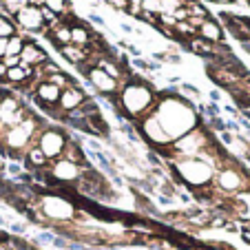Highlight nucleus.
<instances>
[{"mask_svg": "<svg viewBox=\"0 0 250 250\" xmlns=\"http://www.w3.org/2000/svg\"><path fill=\"white\" fill-rule=\"evenodd\" d=\"M36 144L38 148L47 155L49 162H56L62 157V151L66 146V135L60 131V128H40L38 137H36Z\"/></svg>", "mask_w": 250, "mask_h": 250, "instance_id": "f257e3e1", "label": "nucleus"}, {"mask_svg": "<svg viewBox=\"0 0 250 250\" xmlns=\"http://www.w3.org/2000/svg\"><path fill=\"white\" fill-rule=\"evenodd\" d=\"M210 184L215 186V188L224 190V193H239V190L246 188L244 173H239V170L232 168V166H224V168H219L217 173L212 175Z\"/></svg>", "mask_w": 250, "mask_h": 250, "instance_id": "f03ea898", "label": "nucleus"}, {"mask_svg": "<svg viewBox=\"0 0 250 250\" xmlns=\"http://www.w3.org/2000/svg\"><path fill=\"white\" fill-rule=\"evenodd\" d=\"M89 82H91V86L102 95H115L120 91V82L113 80L111 76H106L98 66H93V69L89 71Z\"/></svg>", "mask_w": 250, "mask_h": 250, "instance_id": "7ed1b4c3", "label": "nucleus"}, {"mask_svg": "<svg viewBox=\"0 0 250 250\" xmlns=\"http://www.w3.org/2000/svg\"><path fill=\"white\" fill-rule=\"evenodd\" d=\"M84 100H86L84 91H82L78 84H71L69 89H64L60 93V100H58V109H60L62 113H71V111H76L78 106L84 102Z\"/></svg>", "mask_w": 250, "mask_h": 250, "instance_id": "20e7f679", "label": "nucleus"}, {"mask_svg": "<svg viewBox=\"0 0 250 250\" xmlns=\"http://www.w3.org/2000/svg\"><path fill=\"white\" fill-rule=\"evenodd\" d=\"M16 20H18V24L22 29H27V31H40L44 24L38 7H24V9H20L18 14H16Z\"/></svg>", "mask_w": 250, "mask_h": 250, "instance_id": "39448f33", "label": "nucleus"}, {"mask_svg": "<svg viewBox=\"0 0 250 250\" xmlns=\"http://www.w3.org/2000/svg\"><path fill=\"white\" fill-rule=\"evenodd\" d=\"M47 60H49L47 53H44L42 49L38 47V44H33V42H24V49H22V53H20V64L36 69V66H42Z\"/></svg>", "mask_w": 250, "mask_h": 250, "instance_id": "423d86ee", "label": "nucleus"}, {"mask_svg": "<svg viewBox=\"0 0 250 250\" xmlns=\"http://www.w3.org/2000/svg\"><path fill=\"white\" fill-rule=\"evenodd\" d=\"M222 18L228 22V29L232 31V36L239 40H250V20L241 18V16H230V14H222Z\"/></svg>", "mask_w": 250, "mask_h": 250, "instance_id": "0eeeda50", "label": "nucleus"}, {"mask_svg": "<svg viewBox=\"0 0 250 250\" xmlns=\"http://www.w3.org/2000/svg\"><path fill=\"white\" fill-rule=\"evenodd\" d=\"M24 164H27L29 170H33V173H36V170L49 168V164H51V162H49L47 155H44V153L38 148V144H33V146H29L27 153H24Z\"/></svg>", "mask_w": 250, "mask_h": 250, "instance_id": "6e6552de", "label": "nucleus"}, {"mask_svg": "<svg viewBox=\"0 0 250 250\" xmlns=\"http://www.w3.org/2000/svg\"><path fill=\"white\" fill-rule=\"evenodd\" d=\"M60 93L62 91L58 89L56 84H51V82H40V84L36 86V100H38V102L49 104V106H58Z\"/></svg>", "mask_w": 250, "mask_h": 250, "instance_id": "1a4fd4ad", "label": "nucleus"}, {"mask_svg": "<svg viewBox=\"0 0 250 250\" xmlns=\"http://www.w3.org/2000/svg\"><path fill=\"white\" fill-rule=\"evenodd\" d=\"M31 78H33V69H31V66L18 64V66H14V69H7V76H5V80L9 82V84L24 86L29 80H31Z\"/></svg>", "mask_w": 250, "mask_h": 250, "instance_id": "9d476101", "label": "nucleus"}, {"mask_svg": "<svg viewBox=\"0 0 250 250\" xmlns=\"http://www.w3.org/2000/svg\"><path fill=\"white\" fill-rule=\"evenodd\" d=\"M199 38H204V40H208V42H212V44H217V42H222V38H224V31H222V27H219L215 20H204V24L199 27Z\"/></svg>", "mask_w": 250, "mask_h": 250, "instance_id": "9b49d317", "label": "nucleus"}, {"mask_svg": "<svg viewBox=\"0 0 250 250\" xmlns=\"http://www.w3.org/2000/svg\"><path fill=\"white\" fill-rule=\"evenodd\" d=\"M91 42V31L84 24H71V44L78 49H86Z\"/></svg>", "mask_w": 250, "mask_h": 250, "instance_id": "f8f14e48", "label": "nucleus"}, {"mask_svg": "<svg viewBox=\"0 0 250 250\" xmlns=\"http://www.w3.org/2000/svg\"><path fill=\"white\" fill-rule=\"evenodd\" d=\"M60 53L71 62V64H82V62L89 60V56H86L84 49H78V47H73V44H64V47H60Z\"/></svg>", "mask_w": 250, "mask_h": 250, "instance_id": "ddd939ff", "label": "nucleus"}, {"mask_svg": "<svg viewBox=\"0 0 250 250\" xmlns=\"http://www.w3.org/2000/svg\"><path fill=\"white\" fill-rule=\"evenodd\" d=\"M51 36V42L56 44V47H64V44H71V24H60V27L56 29V31L49 33Z\"/></svg>", "mask_w": 250, "mask_h": 250, "instance_id": "4468645a", "label": "nucleus"}, {"mask_svg": "<svg viewBox=\"0 0 250 250\" xmlns=\"http://www.w3.org/2000/svg\"><path fill=\"white\" fill-rule=\"evenodd\" d=\"M190 49H193L195 53H199V56L204 58H210L212 56V42H208V40L204 38H190Z\"/></svg>", "mask_w": 250, "mask_h": 250, "instance_id": "2eb2a0df", "label": "nucleus"}, {"mask_svg": "<svg viewBox=\"0 0 250 250\" xmlns=\"http://www.w3.org/2000/svg\"><path fill=\"white\" fill-rule=\"evenodd\" d=\"M184 7H186V11H188V18H202V20L210 18V16H208V11L199 5L197 0H186Z\"/></svg>", "mask_w": 250, "mask_h": 250, "instance_id": "dca6fc26", "label": "nucleus"}, {"mask_svg": "<svg viewBox=\"0 0 250 250\" xmlns=\"http://www.w3.org/2000/svg\"><path fill=\"white\" fill-rule=\"evenodd\" d=\"M24 42L27 40L22 38V36H11L9 40H7V53L5 56H20L24 49Z\"/></svg>", "mask_w": 250, "mask_h": 250, "instance_id": "f3484780", "label": "nucleus"}, {"mask_svg": "<svg viewBox=\"0 0 250 250\" xmlns=\"http://www.w3.org/2000/svg\"><path fill=\"white\" fill-rule=\"evenodd\" d=\"M2 7H5L7 14L16 16L20 9H24V7H29V0H2Z\"/></svg>", "mask_w": 250, "mask_h": 250, "instance_id": "a211bd4d", "label": "nucleus"}, {"mask_svg": "<svg viewBox=\"0 0 250 250\" xmlns=\"http://www.w3.org/2000/svg\"><path fill=\"white\" fill-rule=\"evenodd\" d=\"M186 0H162V14L160 16H173L175 11L184 7Z\"/></svg>", "mask_w": 250, "mask_h": 250, "instance_id": "6ab92c4d", "label": "nucleus"}, {"mask_svg": "<svg viewBox=\"0 0 250 250\" xmlns=\"http://www.w3.org/2000/svg\"><path fill=\"white\" fill-rule=\"evenodd\" d=\"M140 7L146 14H162V0H140Z\"/></svg>", "mask_w": 250, "mask_h": 250, "instance_id": "aec40b11", "label": "nucleus"}, {"mask_svg": "<svg viewBox=\"0 0 250 250\" xmlns=\"http://www.w3.org/2000/svg\"><path fill=\"white\" fill-rule=\"evenodd\" d=\"M44 7L51 9L53 14H58V16L66 14V0H44Z\"/></svg>", "mask_w": 250, "mask_h": 250, "instance_id": "412c9836", "label": "nucleus"}, {"mask_svg": "<svg viewBox=\"0 0 250 250\" xmlns=\"http://www.w3.org/2000/svg\"><path fill=\"white\" fill-rule=\"evenodd\" d=\"M175 31L182 33V36H188V38H197V36H199L197 29L190 27V24L186 22V20H184V22H175Z\"/></svg>", "mask_w": 250, "mask_h": 250, "instance_id": "4be33fe9", "label": "nucleus"}, {"mask_svg": "<svg viewBox=\"0 0 250 250\" xmlns=\"http://www.w3.org/2000/svg\"><path fill=\"white\" fill-rule=\"evenodd\" d=\"M11 36H16V27L9 20L0 18V38H11Z\"/></svg>", "mask_w": 250, "mask_h": 250, "instance_id": "5701e85b", "label": "nucleus"}, {"mask_svg": "<svg viewBox=\"0 0 250 250\" xmlns=\"http://www.w3.org/2000/svg\"><path fill=\"white\" fill-rule=\"evenodd\" d=\"M53 237H56L53 232L44 230V232H40V235L33 239V244H36V246H51L53 244Z\"/></svg>", "mask_w": 250, "mask_h": 250, "instance_id": "b1692460", "label": "nucleus"}, {"mask_svg": "<svg viewBox=\"0 0 250 250\" xmlns=\"http://www.w3.org/2000/svg\"><path fill=\"white\" fill-rule=\"evenodd\" d=\"M104 2H109L111 7H115V9H126L128 11V7H131V0H104Z\"/></svg>", "mask_w": 250, "mask_h": 250, "instance_id": "393cba45", "label": "nucleus"}, {"mask_svg": "<svg viewBox=\"0 0 250 250\" xmlns=\"http://www.w3.org/2000/svg\"><path fill=\"white\" fill-rule=\"evenodd\" d=\"M170 18H173L175 22H184V20H188V11H186V7H180Z\"/></svg>", "mask_w": 250, "mask_h": 250, "instance_id": "a878e982", "label": "nucleus"}, {"mask_svg": "<svg viewBox=\"0 0 250 250\" xmlns=\"http://www.w3.org/2000/svg\"><path fill=\"white\" fill-rule=\"evenodd\" d=\"M210 128H215L217 133H224L226 131V122L222 118H210Z\"/></svg>", "mask_w": 250, "mask_h": 250, "instance_id": "bb28decb", "label": "nucleus"}, {"mask_svg": "<svg viewBox=\"0 0 250 250\" xmlns=\"http://www.w3.org/2000/svg\"><path fill=\"white\" fill-rule=\"evenodd\" d=\"M2 64H5L7 69H14V66L20 64V56H5L2 58Z\"/></svg>", "mask_w": 250, "mask_h": 250, "instance_id": "cd10ccee", "label": "nucleus"}, {"mask_svg": "<svg viewBox=\"0 0 250 250\" xmlns=\"http://www.w3.org/2000/svg\"><path fill=\"white\" fill-rule=\"evenodd\" d=\"M9 228H11V232H14V235H24V230H27V226H24V224H20V222L9 224Z\"/></svg>", "mask_w": 250, "mask_h": 250, "instance_id": "c85d7f7f", "label": "nucleus"}, {"mask_svg": "<svg viewBox=\"0 0 250 250\" xmlns=\"http://www.w3.org/2000/svg\"><path fill=\"white\" fill-rule=\"evenodd\" d=\"M239 235H241V239H244V244L250 246V228H239Z\"/></svg>", "mask_w": 250, "mask_h": 250, "instance_id": "c756f323", "label": "nucleus"}, {"mask_svg": "<svg viewBox=\"0 0 250 250\" xmlns=\"http://www.w3.org/2000/svg\"><path fill=\"white\" fill-rule=\"evenodd\" d=\"M9 173H11V175H16V177H18V175L22 173V166H20V164H16V162H14V164H9Z\"/></svg>", "mask_w": 250, "mask_h": 250, "instance_id": "7c9ffc66", "label": "nucleus"}, {"mask_svg": "<svg viewBox=\"0 0 250 250\" xmlns=\"http://www.w3.org/2000/svg\"><path fill=\"white\" fill-rule=\"evenodd\" d=\"M219 135H222V142H224V144H232V142H235V137H232V135H230V133H228V131L219 133Z\"/></svg>", "mask_w": 250, "mask_h": 250, "instance_id": "2f4dec72", "label": "nucleus"}, {"mask_svg": "<svg viewBox=\"0 0 250 250\" xmlns=\"http://www.w3.org/2000/svg\"><path fill=\"white\" fill-rule=\"evenodd\" d=\"M7 40L9 38H0V60L5 58V53H7Z\"/></svg>", "mask_w": 250, "mask_h": 250, "instance_id": "473e14b6", "label": "nucleus"}, {"mask_svg": "<svg viewBox=\"0 0 250 250\" xmlns=\"http://www.w3.org/2000/svg\"><path fill=\"white\" fill-rule=\"evenodd\" d=\"M148 162H151V164H155V166H162V160H160V155H157V153H148Z\"/></svg>", "mask_w": 250, "mask_h": 250, "instance_id": "72a5a7b5", "label": "nucleus"}, {"mask_svg": "<svg viewBox=\"0 0 250 250\" xmlns=\"http://www.w3.org/2000/svg\"><path fill=\"white\" fill-rule=\"evenodd\" d=\"M182 91H186V93H193V95H199V89H195V86H190V84H182Z\"/></svg>", "mask_w": 250, "mask_h": 250, "instance_id": "f704fd0d", "label": "nucleus"}, {"mask_svg": "<svg viewBox=\"0 0 250 250\" xmlns=\"http://www.w3.org/2000/svg\"><path fill=\"white\" fill-rule=\"evenodd\" d=\"M5 76H7V66L2 64V60H0V82L5 80Z\"/></svg>", "mask_w": 250, "mask_h": 250, "instance_id": "c9c22d12", "label": "nucleus"}, {"mask_svg": "<svg viewBox=\"0 0 250 250\" xmlns=\"http://www.w3.org/2000/svg\"><path fill=\"white\" fill-rule=\"evenodd\" d=\"M29 7H44V0H29Z\"/></svg>", "mask_w": 250, "mask_h": 250, "instance_id": "e433bc0d", "label": "nucleus"}, {"mask_svg": "<svg viewBox=\"0 0 250 250\" xmlns=\"http://www.w3.org/2000/svg\"><path fill=\"white\" fill-rule=\"evenodd\" d=\"M89 18H91V20H93V22H95V24H104V20H102V18H100V16H95V14H91V16H89Z\"/></svg>", "mask_w": 250, "mask_h": 250, "instance_id": "4c0bfd02", "label": "nucleus"}, {"mask_svg": "<svg viewBox=\"0 0 250 250\" xmlns=\"http://www.w3.org/2000/svg\"><path fill=\"white\" fill-rule=\"evenodd\" d=\"M0 250H9V239H0Z\"/></svg>", "mask_w": 250, "mask_h": 250, "instance_id": "58836bf2", "label": "nucleus"}, {"mask_svg": "<svg viewBox=\"0 0 250 250\" xmlns=\"http://www.w3.org/2000/svg\"><path fill=\"white\" fill-rule=\"evenodd\" d=\"M219 98H222V95H219V93H217V91H212V93H210V100H212V102H217V100H219Z\"/></svg>", "mask_w": 250, "mask_h": 250, "instance_id": "ea45409f", "label": "nucleus"}, {"mask_svg": "<svg viewBox=\"0 0 250 250\" xmlns=\"http://www.w3.org/2000/svg\"><path fill=\"white\" fill-rule=\"evenodd\" d=\"M102 250H122L120 246H102Z\"/></svg>", "mask_w": 250, "mask_h": 250, "instance_id": "a19ab883", "label": "nucleus"}, {"mask_svg": "<svg viewBox=\"0 0 250 250\" xmlns=\"http://www.w3.org/2000/svg\"><path fill=\"white\" fill-rule=\"evenodd\" d=\"M215 2H219V5H228V2H232V0H215Z\"/></svg>", "mask_w": 250, "mask_h": 250, "instance_id": "79ce46f5", "label": "nucleus"}, {"mask_svg": "<svg viewBox=\"0 0 250 250\" xmlns=\"http://www.w3.org/2000/svg\"><path fill=\"white\" fill-rule=\"evenodd\" d=\"M0 226H7V222H5V217L0 215Z\"/></svg>", "mask_w": 250, "mask_h": 250, "instance_id": "37998d69", "label": "nucleus"}]
</instances>
